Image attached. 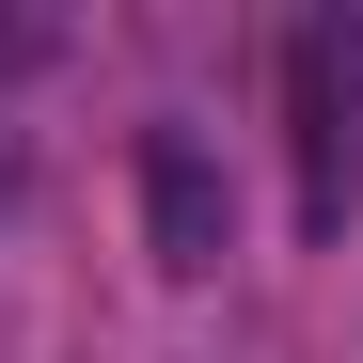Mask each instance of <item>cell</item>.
I'll list each match as a JSON object with an SVG mask.
<instances>
[{
  "label": "cell",
  "instance_id": "cell-1",
  "mask_svg": "<svg viewBox=\"0 0 363 363\" xmlns=\"http://www.w3.org/2000/svg\"><path fill=\"white\" fill-rule=\"evenodd\" d=\"M284 158H300V221L363 206V16H300L284 32Z\"/></svg>",
  "mask_w": 363,
  "mask_h": 363
},
{
  "label": "cell",
  "instance_id": "cell-2",
  "mask_svg": "<svg viewBox=\"0 0 363 363\" xmlns=\"http://www.w3.org/2000/svg\"><path fill=\"white\" fill-rule=\"evenodd\" d=\"M143 253H158L174 284H206V269L237 253V190H221V158H206L190 127H143Z\"/></svg>",
  "mask_w": 363,
  "mask_h": 363
},
{
  "label": "cell",
  "instance_id": "cell-3",
  "mask_svg": "<svg viewBox=\"0 0 363 363\" xmlns=\"http://www.w3.org/2000/svg\"><path fill=\"white\" fill-rule=\"evenodd\" d=\"M16 64H48V16H0V79H16Z\"/></svg>",
  "mask_w": 363,
  "mask_h": 363
}]
</instances>
